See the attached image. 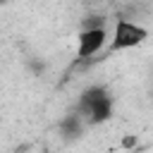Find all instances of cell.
Masks as SVG:
<instances>
[{
  "instance_id": "obj_3",
  "label": "cell",
  "mask_w": 153,
  "mask_h": 153,
  "mask_svg": "<svg viewBox=\"0 0 153 153\" xmlns=\"http://www.w3.org/2000/svg\"><path fill=\"white\" fill-rule=\"evenodd\" d=\"M108 43V31L105 26H84L76 33V57L88 60L96 53H100Z\"/></svg>"
},
{
  "instance_id": "obj_5",
  "label": "cell",
  "mask_w": 153,
  "mask_h": 153,
  "mask_svg": "<svg viewBox=\"0 0 153 153\" xmlns=\"http://www.w3.org/2000/svg\"><path fill=\"white\" fill-rule=\"evenodd\" d=\"M139 146V136L136 134H124L122 139H120V148L122 151H134Z\"/></svg>"
},
{
  "instance_id": "obj_1",
  "label": "cell",
  "mask_w": 153,
  "mask_h": 153,
  "mask_svg": "<svg viewBox=\"0 0 153 153\" xmlns=\"http://www.w3.org/2000/svg\"><path fill=\"white\" fill-rule=\"evenodd\" d=\"M112 110H115V100H112V93L96 84V86H88L81 91L79 96V103H76V115L86 122V124H103L112 117Z\"/></svg>"
},
{
  "instance_id": "obj_2",
  "label": "cell",
  "mask_w": 153,
  "mask_h": 153,
  "mask_svg": "<svg viewBox=\"0 0 153 153\" xmlns=\"http://www.w3.org/2000/svg\"><path fill=\"white\" fill-rule=\"evenodd\" d=\"M146 38H148V29L146 26H141L139 22L120 17V19H115L108 53H122V50H129V48H139Z\"/></svg>"
},
{
  "instance_id": "obj_4",
  "label": "cell",
  "mask_w": 153,
  "mask_h": 153,
  "mask_svg": "<svg viewBox=\"0 0 153 153\" xmlns=\"http://www.w3.org/2000/svg\"><path fill=\"white\" fill-rule=\"evenodd\" d=\"M84 124H86V122H84V120L74 112V115L65 117L60 127H62V134H65V136H79V134L84 131Z\"/></svg>"
}]
</instances>
